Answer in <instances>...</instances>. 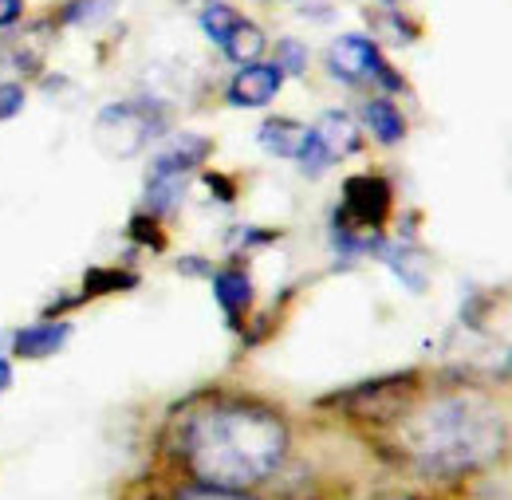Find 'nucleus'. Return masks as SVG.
Instances as JSON below:
<instances>
[{
    "instance_id": "7",
    "label": "nucleus",
    "mask_w": 512,
    "mask_h": 500,
    "mask_svg": "<svg viewBox=\"0 0 512 500\" xmlns=\"http://www.w3.org/2000/svg\"><path fill=\"white\" fill-rule=\"evenodd\" d=\"M71 339V323H60V319H40L24 331L12 335V351L20 359H48L56 351H64V343Z\"/></svg>"
},
{
    "instance_id": "4",
    "label": "nucleus",
    "mask_w": 512,
    "mask_h": 500,
    "mask_svg": "<svg viewBox=\"0 0 512 500\" xmlns=\"http://www.w3.org/2000/svg\"><path fill=\"white\" fill-rule=\"evenodd\" d=\"M327 71L343 83H379L386 91L402 87V79L386 67L383 52L367 36H339L327 52Z\"/></svg>"
},
{
    "instance_id": "9",
    "label": "nucleus",
    "mask_w": 512,
    "mask_h": 500,
    "mask_svg": "<svg viewBox=\"0 0 512 500\" xmlns=\"http://www.w3.org/2000/svg\"><path fill=\"white\" fill-rule=\"evenodd\" d=\"M213 296H217L221 312L229 315V319H241L245 308L253 304V280H249V272H245V268H225V272H217V276H213Z\"/></svg>"
},
{
    "instance_id": "17",
    "label": "nucleus",
    "mask_w": 512,
    "mask_h": 500,
    "mask_svg": "<svg viewBox=\"0 0 512 500\" xmlns=\"http://www.w3.org/2000/svg\"><path fill=\"white\" fill-rule=\"evenodd\" d=\"M24 111V91L16 83H0V123Z\"/></svg>"
},
{
    "instance_id": "6",
    "label": "nucleus",
    "mask_w": 512,
    "mask_h": 500,
    "mask_svg": "<svg viewBox=\"0 0 512 500\" xmlns=\"http://www.w3.org/2000/svg\"><path fill=\"white\" fill-rule=\"evenodd\" d=\"M280 83H284V71L276 63H245L229 83V103L233 107H268L280 95Z\"/></svg>"
},
{
    "instance_id": "13",
    "label": "nucleus",
    "mask_w": 512,
    "mask_h": 500,
    "mask_svg": "<svg viewBox=\"0 0 512 500\" xmlns=\"http://www.w3.org/2000/svg\"><path fill=\"white\" fill-rule=\"evenodd\" d=\"M174 500H256L249 497V489H217V485H186V489H178Z\"/></svg>"
},
{
    "instance_id": "18",
    "label": "nucleus",
    "mask_w": 512,
    "mask_h": 500,
    "mask_svg": "<svg viewBox=\"0 0 512 500\" xmlns=\"http://www.w3.org/2000/svg\"><path fill=\"white\" fill-rule=\"evenodd\" d=\"M20 12H24V4H20V0H0V28L16 24V20H20Z\"/></svg>"
},
{
    "instance_id": "8",
    "label": "nucleus",
    "mask_w": 512,
    "mask_h": 500,
    "mask_svg": "<svg viewBox=\"0 0 512 500\" xmlns=\"http://www.w3.org/2000/svg\"><path fill=\"white\" fill-rule=\"evenodd\" d=\"M312 130H316V138L323 142V150H327L335 162L359 150V126L351 123V115H343V111H327V115H320V123L312 126Z\"/></svg>"
},
{
    "instance_id": "11",
    "label": "nucleus",
    "mask_w": 512,
    "mask_h": 500,
    "mask_svg": "<svg viewBox=\"0 0 512 500\" xmlns=\"http://www.w3.org/2000/svg\"><path fill=\"white\" fill-rule=\"evenodd\" d=\"M363 119H367L371 134H375L383 146H394V142L406 138V119H402V111H398L390 99H371V103L363 107Z\"/></svg>"
},
{
    "instance_id": "3",
    "label": "nucleus",
    "mask_w": 512,
    "mask_h": 500,
    "mask_svg": "<svg viewBox=\"0 0 512 500\" xmlns=\"http://www.w3.org/2000/svg\"><path fill=\"white\" fill-rule=\"evenodd\" d=\"M166 111L154 99H123L99 111L95 119V142L103 154L111 158H134L142 146L154 142V134H162Z\"/></svg>"
},
{
    "instance_id": "12",
    "label": "nucleus",
    "mask_w": 512,
    "mask_h": 500,
    "mask_svg": "<svg viewBox=\"0 0 512 500\" xmlns=\"http://www.w3.org/2000/svg\"><path fill=\"white\" fill-rule=\"evenodd\" d=\"M300 126L288 123V119H268V123L260 126V146L268 150V154H276V158H292L296 154V146H300Z\"/></svg>"
},
{
    "instance_id": "5",
    "label": "nucleus",
    "mask_w": 512,
    "mask_h": 500,
    "mask_svg": "<svg viewBox=\"0 0 512 500\" xmlns=\"http://www.w3.org/2000/svg\"><path fill=\"white\" fill-rule=\"evenodd\" d=\"M386 213H390V186L375 174H363V178H351L343 186V205H339L335 225L363 233V229H379Z\"/></svg>"
},
{
    "instance_id": "10",
    "label": "nucleus",
    "mask_w": 512,
    "mask_h": 500,
    "mask_svg": "<svg viewBox=\"0 0 512 500\" xmlns=\"http://www.w3.org/2000/svg\"><path fill=\"white\" fill-rule=\"evenodd\" d=\"M221 52L229 56L233 63H256L260 60V52H264V32L256 28L253 20H245V16H237V24L229 28V36L221 40Z\"/></svg>"
},
{
    "instance_id": "19",
    "label": "nucleus",
    "mask_w": 512,
    "mask_h": 500,
    "mask_svg": "<svg viewBox=\"0 0 512 500\" xmlns=\"http://www.w3.org/2000/svg\"><path fill=\"white\" fill-rule=\"evenodd\" d=\"M8 382H12V367L0 359V390H8Z\"/></svg>"
},
{
    "instance_id": "16",
    "label": "nucleus",
    "mask_w": 512,
    "mask_h": 500,
    "mask_svg": "<svg viewBox=\"0 0 512 500\" xmlns=\"http://www.w3.org/2000/svg\"><path fill=\"white\" fill-rule=\"evenodd\" d=\"M276 67H280L284 75H300V71L308 67V52H304V44L284 40V44H280V52H276Z\"/></svg>"
},
{
    "instance_id": "1",
    "label": "nucleus",
    "mask_w": 512,
    "mask_h": 500,
    "mask_svg": "<svg viewBox=\"0 0 512 500\" xmlns=\"http://www.w3.org/2000/svg\"><path fill=\"white\" fill-rule=\"evenodd\" d=\"M288 453V426L276 410L253 402H217L193 410L178 434V457L197 485L253 489Z\"/></svg>"
},
{
    "instance_id": "2",
    "label": "nucleus",
    "mask_w": 512,
    "mask_h": 500,
    "mask_svg": "<svg viewBox=\"0 0 512 500\" xmlns=\"http://www.w3.org/2000/svg\"><path fill=\"white\" fill-rule=\"evenodd\" d=\"M398 457L422 477H461L493 465L505 453V418L477 390H449L410 410L398 430Z\"/></svg>"
},
{
    "instance_id": "14",
    "label": "nucleus",
    "mask_w": 512,
    "mask_h": 500,
    "mask_svg": "<svg viewBox=\"0 0 512 500\" xmlns=\"http://www.w3.org/2000/svg\"><path fill=\"white\" fill-rule=\"evenodd\" d=\"M123 288H134L130 272H103V268L87 272V292H123Z\"/></svg>"
},
{
    "instance_id": "20",
    "label": "nucleus",
    "mask_w": 512,
    "mask_h": 500,
    "mask_svg": "<svg viewBox=\"0 0 512 500\" xmlns=\"http://www.w3.org/2000/svg\"><path fill=\"white\" fill-rule=\"evenodd\" d=\"M383 4H390V8H394V4H406V0H383Z\"/></svg>"
},
{
    "instance_id": "15",
    "label": "nucleus",
    "mask_w": 512,
    "mask_h": 500,
    "mask_svg": "<svg viewBox=\"0 0 512 500\" xmlns=\"http://www.w3.org/2000/svg\"><path fill=\"white\" fill-rule=\"evenodd\" d=\"M111 8H115V0H71L64 8V20L67 24H87V20H95Z\"/></svg>"
}]
</instances>
